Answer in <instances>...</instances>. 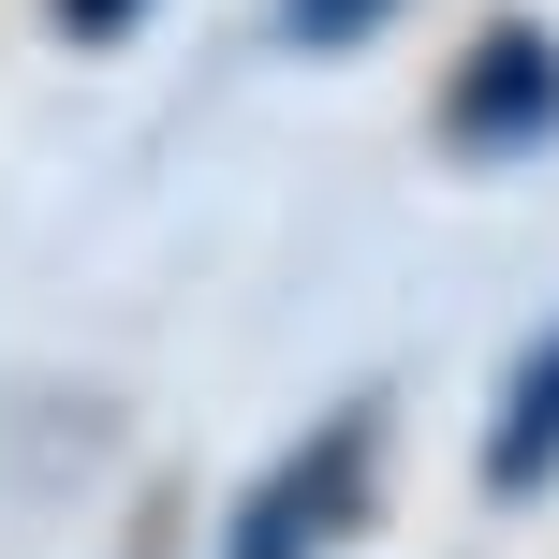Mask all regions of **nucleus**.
Instances as JSON below:
<instances>
[{
	"label": "nucleus",
	"mask_w": 559,
	"mask_h": 559,
	"mask_svg": "<svg viewBox=\"0 0 559 559\" xmlns=\"http://www.w3.org/2000/svg\"><path fill=\"white\" fill-rule=\"evenodd\" d=\"M397 0H280V29H295V45H354V29H383Z\"/></svg>",
	"instance_id": "4"
},
{
	"label": "nucleus",
	"mask_w": 559,
	"mask_h": 559,
	"mask_svg": "<svg viewBox=\"0 0 559 559\" xmlns=\"http://www.w3.org/2000/svg\"><path fill=\"white\" fill-rule=\"evenodd\" d=\"M486 486L501 501H531V486H559V324L515 354V383H501V413H486Z\"/></svg>",
	"instance_id": "3"
},
{
	"label": "nucleus",
	"mask_w": 559,
	"mask_h": 559,
	"mask_svg": "<svg viewBox=\"0 0 559 559\" xmlns=\"http://www.w3.org/2000/svg\"><path fill=\"white\" fill-rule=\"evenodd\" d=\"M45 15H59V29H74V45H118V29H133V15H147V0H45Z\"/></svg>",
	"instance_id": "5"
},
{
	"label": "nucleus",
	"mask_w": 559,
	"mask_h": 559,
	"mask_svg": "<svg viewBox=\"0 0 559 559\" xmlns=\"http://www.w3.org/2000/svg\"><path fill=\"white\" fill-rule=\"evenodd\" d=\"M442 118H456V147H545L559 133V45L545 29H486V45L456 59Z\"/></svg>",
	"instance_id": "2"
},
{
	"label": "nucleus",
	"mask_w": 559,
	"mask_h": 559,
	"mask_svg": "<svg viewBox=\"0 0 559 559\" xmlns=\"http://www.w3.org/2000/svg\"><path fill=\"white\" fill-rule=\"evenodd\" d=\"M368 442H383V413H324V427L251 486V501H236L222 559H324V545L368 515Z\"/></svg>",
	"instance_id": "1"
}]
</instances>
